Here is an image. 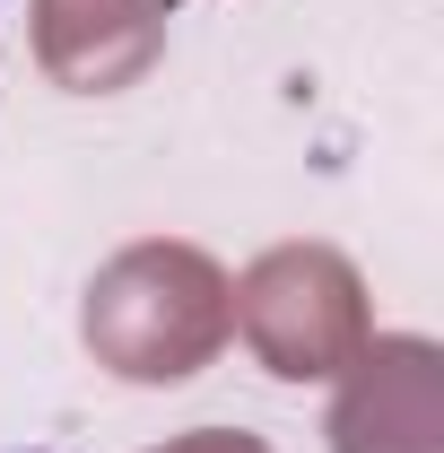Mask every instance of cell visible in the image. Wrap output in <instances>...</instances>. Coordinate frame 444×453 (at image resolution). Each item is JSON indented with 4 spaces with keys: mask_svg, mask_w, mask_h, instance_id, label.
<instances>
[{
    "mask_svg": "<svg viewBox=\"0 0 444 453\" xmlns=\"http://www.w3.org/2000/svg\"><path fill=\"white\" fill-rule=\"evenodd\" d=\"M166 53V0H35V61L70 96H122Z\"/></svg>",
    "mask_w": 444,
    "mask_h": 453,
    "instance_id": "cell-4",
    "label": "cell"
},
{
    "mask_svg": "<svg viewBox=\"0 0 444 453\" xmlns=\"http://www.w3.org/2000/svg\"><path fill=\"white\" fill-rule=\"evenodd\" d=\"M157 453H271L262 436H244V427H192V436H174Z\"/></svg>",
    "mask_w": 444,
    "mask_h": 453,
    "instance_id": "cell-5",
    "label": "cell"
},
{
    "mask_svg": "<svg viewBox=\"0 0 444 453\" xmlns=\"http://www.w3.org/2000/svg\"><path fill=\"white\" fill-rule=\"evenodd\" d=\"M332 401V453H444V349L436 340H366Z\"/></svg>",
    "mask_w": 444,
    "mask_h": 453,
    "instance_id": "cell-3",
    "label": "cell"
},
{
    "mask_svg": "<svg viewBox=\"0 0 444 453\" xmlns=\"http://www.w3.org/2000/svg\"><path fill=\"white\" fill-rule=\"evenodd\" d=\"M226 271L201 244H131L88 288V349L122 384H183L226 349Z\"/></svg>",
    "mask_w": 444,
    "mask_h": 453,
    "instance_id": "cell-1",
    "label": "cell"
},
{
    "mask_svg": "<svg viewBox=\"0 0 444 453\" xmlns=\"http://www.w3.org/2000/svg\"><path fill=\"white\" fill-rule=\"evenodd\" d=\"M226 323H244L253 357L271 375L314 384L366 349V280L332 244H279L226 288Z\"/></svg>",
    "mask_w": 444,
    "mask_h": 453,
    "instance_id": "cell-2",
    "label": "cell"
}]
</instances>
